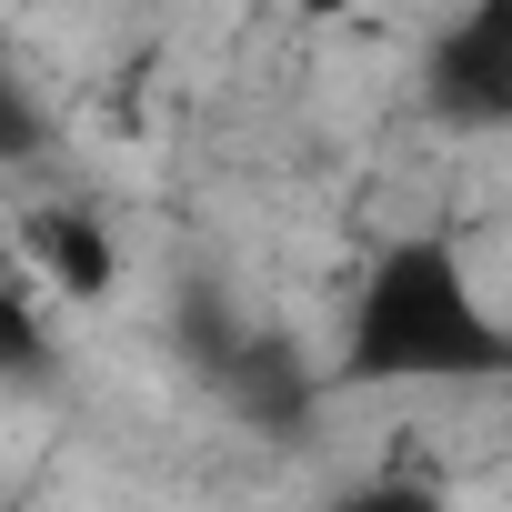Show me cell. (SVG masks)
<instances>
[{
    "instance_id": "7a4b0ae2",
    "label": "cell",
    "mask_w": 512,
    "mask_h": 512,
    "mask_svg": "<svg viewBox=\"0 0 512 512\" xmlns=\"http://www.w3.org/2000/svg\"><path fill=\"white\" fill-rule=\"evenodd\" d=\"M422 101L452 131H512V0H462L422 51Z\"/></svg>"
},
{
    "instance_id": "9c48e42d",
    "label": "cell",
    "mask_w": 512,
    "mask_h": 512,
    "mask_svg": "<svg viewBox=\"0 0 512 512\" xmlns=\"http://www.w3.org/2000/svg\"><path fill=\"white\" fill-rule=\"evenodd\" d=\"M141 11H181V0H141Z\"/></svg>"
},
{
    "instance_id": "6da1fadb",
    "label": "cell",
    "mask_w": 512,
    "mask_h": 512,
    "mask_svg": "<svg viewBox=\"0 0 512 512\" xmlns=\"http://www.w3.org/2000/svg\"><path fill=\"white\" fill-rule=\"evenodd\" d=\"M502 372V312L472 292L462 251L442 231H402L372 251V272L352 282L342 312V382H492Z\"/></svg>"
},
{
    "instance_id": "277c9868",
    "label": "cell",
    "mask_w": 512,
    "mask_h": 512,
    "mask_svg": "<svg viewBox=\"0 0 512 512\" xmlns=\"http://www.w3.org/2000/svg\"><path fill=\"white\" fill-rule=\"evenodd\" d=\"M31 372H51V312H41V282L0 241V382H31Z\"/></svg>"
},
{
    "instance_id": "ba28073f",
    "label": "cell",
    "mask_w": 512,
    "mask_h": 512,
    "mask_svg": "<svg viewBox=\"0 0 512 512\" xmlns=\"http://www.w3.org/2000/svg\"><path fill=\"white\" fill-rule=\"evenodd\" d=\"M302 11H352V0H302Z\"/></svg>"
},
{
    "instance_id": "52a82bcc",
    "label": "cell",
    "mask_w": 512,
    "mask_h": 512,
    "mask_svg": "<svg viewBox=\"0 0 512 512\" xmlns=\"http://www.w3.org/2000/svg\"><path fill=\"white\" fill-rule=\"evenodd\" d=\"M492 382H512V312H502V372H492Z\"/></svg>"
},
{
    "instance_id": "3957f363",
    "label": "cell",
    "mask_w": 512,
    "mask_h": 512,
    "mask_svg": "<svg viewBox=\"0 0 512 512\" xmlns=\"http://www.w3.org/2000/svg\"><path fill=\"white\" fill-rule=\"evenodd\" d=\"M11 262L41 292H61V302H101L121 282V251H111V231H101L91 201H31L21 231H11Z\"/></svg>"
},
{
    "instance_id": "30bf717a",
    "label": "cell",
    "mask_w": 512,
    "mask_h": 512,
    "mask_svg": "<svg viewBox=\"0 0 512 512\" xmlns=\"http://www.w3.org/2000/svg\"><path fill=\"white\" fill-rule=\"evenodd\" d=\"M0 512H31V502H0Z\"/></svg>"
},
{
    "instance_id": "8992f818",
    "label": "cell",
    "mask_w": 512,
    "mask_h": 512,
    "mask_svg": "<svg viewBox=\"0 0 512 512\" xmlns=\"http://www.w3.org/2000/svg\"><path fill=\"white\" fill-rule=\"evenodd\" d=\"M322 512H452V502H442V482H432V472H412V462H392V472H372V482H352V492H332Z\"/></svg>"
},
{
    "instance_id": "5b68a950",
    "label": "cell",
    "mask_w": 512,
    "mask_h": 512,
    "mask_svg": "<svg viewBox=\"0 0 512 512\" xmlns=\"http://www.w3.org/2000/svg\"><path fill=\"white\" fill-rule=\"evenodd\" d=\"M51 151V101L31 91V71L0 51V171H21V161H41Z\"/></svg>"
}]
</instances>
